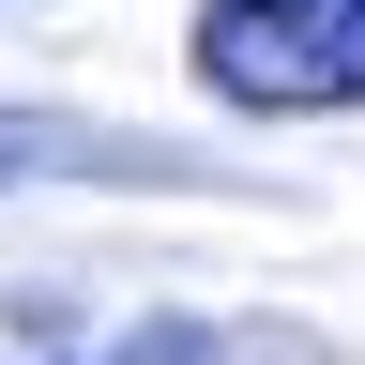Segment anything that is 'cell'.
Segmentation results:
<instances>
[{"mask_svg": "<svg viewBox=\"0 0 365 365\" xmlns=\"http://www.w3.org/2000/svg\"><path fill=\"white\" fill-rule=\"evenodd\" d=\"M182 61L244 122H335L365 107V0H213Z\"/></svg>", "mask_w": 365, "mask_h": 365, "instance_id": "1", "label": "cell"}, {"mask_svg": "<svg viewBox=\"0 0 365 365\" xmlns=\"http://www.w3.org/2000/svg\"><path fill=\"white\" fill-rule=\"evenodd\" d=\"M107 365H244V350H228V335H198V319H168V335H122Z\"/></svg>", "mask_w": 365, "mask_h": 365, "instance_id": "2", "label": "cell"}, {"mask_svg": "<svg viewBox=\"0 0 365 365\" xmlns=\"http://www.w3.org/2000/svg\"><path fill=\"white\" fill-rule=\"evenodd\" d=\"M16 168H46V153H0V182H16Z\"/></svg>", "mask_w": 365, "mask_h": 365, "instance_id": "3", "label": "cell"}]
</instances>
